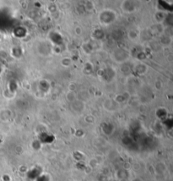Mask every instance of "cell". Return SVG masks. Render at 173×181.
I'll list each match as a JSON object with an SVG mask.
<instances>
[]
</instances>
